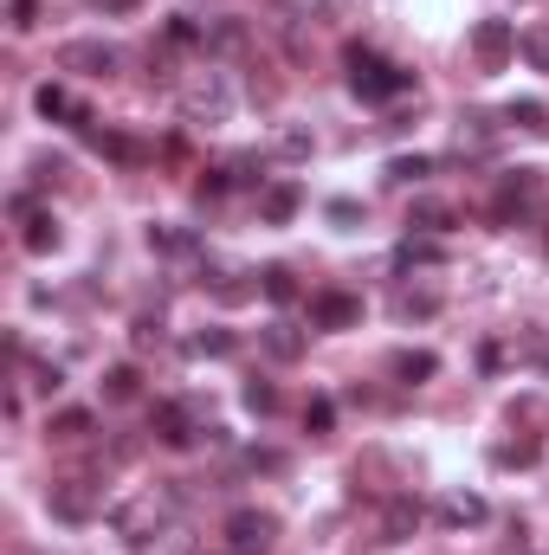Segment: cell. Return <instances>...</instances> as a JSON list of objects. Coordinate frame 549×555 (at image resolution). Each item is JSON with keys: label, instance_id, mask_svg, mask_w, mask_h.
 <instances>
[{"label": "cell", "instance_id": "obj_27", "mask_svg": "<svg viewBox=\"0 0 549 555\" xmlns=\"http://www.w3.org/2000/svg\"><path fill=\"white\" fill-rule=\"evenodd\" d=\"M227 181L233 188H266V155H233L227 162Z\"/></svg>", "mask_w": 549, "mask_h": 555}, {"label": "cell", "instance_id": "obj_3", "mask_svg": "<svg viewBox=\"0 0 549 555\" xmlns=\"http://www.w3.org/2000/svg\"><path fill=\"white\" fill-rule=\"evenodd\" d=\"M175 524V491H137V498H124V504H111V530L124 537V543H149V537H162Z\"/></svg>", "mask_w": 549, "mask_h": 555}, {"label": "cell", "instance_id": "obj_30", "mask_svg": "<svg viewBox=\"0 0 549 555\" xmlns=\"http://www.w3.org/2000/svg\"><path fill=\"white\" fill-rule=\"evenodd\" d=\"M259 291H266L272 304H291V297H297V278L284 272V266H266V272H259Z\"/></svg>", "mask_w": 549, "mask_h": 555}, {"label": "cell", "instance_id": "obj_35", "mask_svg": "<svg viewBox=\"0 0 549 555\" xmlns=\"http://www.w3.org/2000/svg\"><path fill=\"white\" fill-rule=\"evenodd\" d=\"M188 349H194V356H227V349H233V336H227V330H201Z\"/></svg>", "mask_w": 549, "mask_h": 555}, {"label": "cell", "instance_id": "obj_1", "mask_svg": "<svg viewBox=\"0 0 549 555\" xmlns=\"http://www.w3.org/2000/svg\"><path fill=\"white\" fill-rule=\"evenodd\" d=\"M233 104H240V91H233V72L227 65H194L181 85H175V111H181V124H194V130H220V124H233Z\"/></svg>", "mask_w": 549, "mask_h": 555}, {"label": "cell", "instance_id": "obj_28", "mask_svg": "<svg viewBox=\"0 0 549 555\" xmlns=\"http://www.w3.org/2000/svg\"><path fill=\"white\" fill-rule=\"evenodd\" d=\"M426 175H433V155H395V162H388V181H395V188L426 181Z\"/></svg>", "mask_w": 549, "mask_h": 555}, {"label": "cell", "instance_id": "obj_31", "mask_svg": "<svg viewBox=\"0 0 549 555\" xmlns=\"http://www.w3.org/2000/svg\"><path fill=\"white\" fill-rule=\"evenodd\" d=\"M395 310H401V317H433V310H439V297H433V291H401V297H395Z\"/></svg>", "mask_w": 549, "mask_h": 555}, {"label": "cell", "instance_id": "obj_16", "mask_svg": "<svg viewBox=\"0 0 549 555\" xmlns=\"http://www.w3.org/2000/svg\"><path fill=\"white\" fill-rule=\"evenodd\" d=\"M420 498H388V511H382V543H408L413 530H420Z\"/></svg>", "mask_w": 549, "mask_h": 555}, {"label": "cell", "instance_id": "obj_11", "mask_svg": "<svg viewBox=\"0 0 549 555\" xmlns=\"http://www.w3.org/2000/svg\"><path fill=\"white\" fill-rule=\"evenodd\" d=\"M33 111L46 117V124H72V130H91V111L65 91V85H39L33 91Z\"/></svg>", "mask_w": 549, "mask_h": 555}, {"label": "cell", "instance_id": "obj_23", "mask_svg": "<svg viewBox=\"0 0 549 555\" xmlns=\"http://www.w3.org/2000/svg\"><path fill=\"white\" fill-rule=\"evenodd\" d=\"M491 142H498V124L491 117H459V155H491Z\"/></svg>", "mask_w": 549, "mask_h": 555}, {"label": "cell", "instance_id": "obj_21", "mask_svg": "<svg viewBox=\"0 0 549 555\" xmlns=\"http://www.w3.org/2000/svg\"><path fill=\"white\" fill-rule=\"evenodd\" d=\"M259 343L272 349L278 362H297V356H304V330H297V323H284V317H278V323H266V330H259Z\"/></svg>", "mask_w": 549, "mask_h": 555}, {"label": "cell", "instance_id": "obj_13", "mask_svg": "<svg viewBox=\"0 0 549 555\" xmlns=\"http://www.w3.org/2000/svg\"><path fill=\"white\" fill-rule=\"evenodd\" d=\"M149 246L162 259H175V266H194L201 259V233H188V227H149Z\"/></svg>", "mask_w": 549, "mask_h": 555}, {"label": "cell", "instance_id": "obj_7", "mask_svg": "<svg viewBox=\"0 0 549 555\" xmlns=\"http://www.w3.org/2000/svg\"><path fill=\"white\" fill-rule=\"evenodd\" d=\"M272 543H278V517H272V511L246 504V511H233V517H227V550H233V555H266Z\"/></svg>", "mask_w": 549, "mask_h": 555}, {"label": "cell", "instance_id": "obj_38", "mask_svg": "<svg viewBox=\"0 0 549 555\" xmlns=\"http://www.w3.org/2000/svg\"><path fill=\"white\" fill-rule=\"evenodd\" d=\"M227 188H233V181H227V168H207V175H201V201H220Z\"/></svg>", "mask_w": 549, "mask_h": 555}, {"label": "cell", "instance_id": "obj_22", "mask_svg": "<svg viewBox=\"0 0 549 555\" xmlns=\"http://www.w3.org/2000/svg\"><path fill=\"white\" fill-rule=\"evenodd\" d=\"M20 227H26V233H20V246H26V253H39V259H46V253H59V220H52V214H26Z\"/></svg>", "mask_w": 549, "mask_h": 555}, {"label": "cell", "instance_id": "obj_32", "mask_svg": "<svg viewBox=\"0 0 549 555\" xmlns=\"http://www.w3.org/2000/svg\"><path fill=\"white\" fill-rule=\"evenodd\" d=\"M433 259H439V246H433V240H408V246L395 253V266H433Z\"/></svg>", "mask_w": 549, "mask_h": 555}, {"label": "cell", "instance_id": "obj_42", "mask_svg": "<svg viewBox=\"0 0 549 555\" xmlns=\"http://www.w3.org/2000/svg\"><path fill=\"white\" fill-rule=\"evenodd\" d=\"M91 7H98V13H130L137 0H91Z\"/></svg>", "mask_w": 549, "mask_h": 555}, {"label": "cell", "instance_id": "obj_20", "mask_svg": "<svg viewBox=\"0 0 549 555\" xmlns=\"http://www.w3.org/2000/svg\"><path fill=\"white\" fill-rule=\"evenodd\" d=\"M452 220H459V214H452L446 201H413L408 207V227L413 233H426V240H433V233H452Z\"/></svg>", "mask_w": 549, "mask_h": 555}, {"label": "cell", "instance_id": "obj_40", "mask_svg": "<svg viewBox=\"0 0 549 555\" xmlns=\"http://www.w3.org/2000/svg\"><path fill=\"white\" fill-rule=\"evenodd\" d=\"M149 343H162V323L155 317H137V349H149Z\"/></svg>", "mask_w": 549, "mask_h": 555}, {"label": "cell", "instance_id": "obj_14", "mask_svg": "<svg viewBox=\"0 0 549 555\" xmlns=\"http://www.w3.org/2000/svg\"><path fill=\"white\" fill-rule=\"evenodd\" d=\"M491 517V504L478 498V491H446L439 498V524H452V530H472V524H485Z\"/></svg>", "mask_w": 549, "mask_h": 555}, {"label": "cell", "instance_id": "obj_43", "mask_svg": "<svg viewBox=\"0 0 549 555\" xmlns=\"http://www.w3.org/2000/svg\"><path fill=\"white\" fill-rule=\"evenodd\" d=\"M544 369H549V356H544Z\"/></svg>", "mask_w": 549, "mask_h": 555}, {"label": "cell", "instance_id": "obj_41", "mask_svg": "<svg viewBox=\"0 0 549 555\" xmlns=\"http://www.w3.org/2000/svg\"><path fill=\"white\" fill-rule=\"evenodd\" d=\"M33 388L39 395H59V369H33Z\"/></svg>", "mask_w": 549, "mask_h": 555}, {"label": "cell", "instance_id": "obj_29", "mask_svg": "<svg viewBox=\"0 0 549 555\" xmlns=\"http://www.w3.org/2000/svg\"><path fill=\"white\" fill-rule=\"evenodd\" d=\"M46 433H52V439H85V433H91V414H85V408H65V414L46 420Z\"/></svg>", "mask_w": 549, "mask_h": 555}, {"label": "cell", "instance_id": "obj_18", "mask_svg": "<svg viewBox=\"0 0 549 555\" xmlns=\"http://www.w3.org/2000/svg\"><path fill=\"white\" fill-rule=\"evenodd\" d=\"M310 149H317V130H310V124H278L272 130L278 162H310Z\"/></svg>", "mask_w": 549, "mask_h": 555}, {"label": "cell", "instance_id": "obj_33", "mask_svg": "<svg viewBox=\"0 0 549 555\" xmlns=\"http://www.w3.org/2000/svg\"><path fill=\"white\" fill-rule=\"evenodd\" d=\"M246 408L253 414H278V388L272 382H246Z\"/></svg>", "mask_w": 549, "mask_h": 555}, {"label": "cell", "instance_id": "obj_6", "mask_svg": "<svg viewBox=\"0 0 549 555\" xmlns=\"http://www.w3.org/2000/svg\"><path fill=\"white\" fill-rule=\"evenodd\" d=\"M46 498H52V517H65V524H91V517L104 511V485L85 478V472H78V478H59Z\"/></svg>", "mask_w": 549, "mask_h": 555}, {"label": "cell", "instance_id": "obj_36", "mask_svg": "<svg viewBox=\"0 0 549 555\" xmlns=\"http://www.w3.org/2000/svg\"><path fill=\"white\" fill-rule=\"evenodd\" d=\"M491 459H498V465H537V439H518V446H498Z\"/></svg>", "mask_w": 549, "mask_h": 555}, {"label": "cell", "instance_id": "obj_15", "mask_svg": "<svg viewBox=\"0 0 549 555\" xmlns=\"http://www.w3.org/2000/svg\"><path fill=\"white\" fill-rule=\"evenodd\" d=\"M297 207H304L297 181H266V188H259V220H266V227H284Z\"/></svg>", "mask_w": 549, "mask_h": 555}, {"label": "cell", "instance_id": "obj_39", "mask_svg": "<svg viewBox=\"0 0 549 555\" xmlns=\"http://www.w3.org/2000/svg\"><path fill=\"white\" fill-rule=\"evenodd\" d=\"M39 26V7L33 0H13V33H33Z\"/></svg>", "mask_w": 549, "mask_h": 555}, {"label": "cell", "instance_id": "obj_26", "mask_svg": "<svg viewBox=\"0 0 549 555\" xmlns=\"http://www.w3.org/2000/svg\"><path fill=\"white\" fill-rule=\"evenodd\" d=\"M518 52L531 59V72H544V78H549V20H537V26H524Z\"/></svg>", "mask_w": 549, "mask_h": 555}, {"label": "cell", "instance_id": "obj_37", "mask_svg": "<svg viewBox=\"0 0 549 555\" xmlns=\"http://www.w3.org/2000/svg\"><path fill=\"white\" fill-rule=\"evenodd\" d=\"M98 149H104L111 162H142V149H137L130 137H98Z\"/></svg>", "mask_w": 549, "mask_h": 555}, {"label": "cell", "instance_id": "obj_10", "mask_svg": "<svg viewBox=\"0 0 549 555\" xmlns=\"http://www.w3.org/2000/svg\"><path fill=\"white\" fill-rule=\"evenodd\" d=\"M356 323H362V297H349V291L310 297V330H356Z\"/></svg>", "mask_w": 549, "mask_h": 555}, {"label": "cell", "instance_id": "obj_9", "mask_svg": "<svg viewBox=\"0 0 549 555\" xmlns=\"http://www.w3.org/2000/svg\"><path fill=\"white\" fill-rule=\"evenodd\" d=\"M246 46H253V33H246V20H240V13H220V20H207V33H201V52H207L214 65L246 59Z\"/></svg>", "mask_w": 549, "mask_h": 555}, {"label": "cell", "instance_id": "obj_8", "mask_svg": "<svg viewBox=\"0 0 549 555\" xmlns=\"http://www.w3.org/2000/svg\"><path fill=\"white\" fill-rule=\"evenodd\" d=\"M511 52H518L511 20H478V26H472V59H478V72H505Z\"/></svg>", "mask_w": 549, "mask_h": 555}, {"label": "cell", "instance_id": "obj_34", "mask_svg": "<svg viewBox=\"0 0 549 555\" xmlns=\"http://www.w3.org/2000/svg\"><path fill=\"white\" fill-rule=\"evenodd\" d=\"M304 426H310V433H330V426H336V408H330L323 395H317V401H304Z\"/></svg>", "mask_w": 549, "mask_h": 555}, {"label": "cell", "instance_id": "obj_24", "mask_svg": "<svg viewBox=\"0 0 549 555\" xmlns=\"http://www.w3.org/2000/svg\"><path fill=\"white\" fill-rule=\"evenodd\" d=\"M137 395H142L137 362H117V369H104V401H137Z\"/></svg>", "mask_w": 549, "mask_h": 555}, {"label": "cell", "instance_id": "obj_17", "mask_svg": "<svg viewBox=\"0 0 549 555\" xmlns=\"http://www.w3.org/2000/svg\"><path fill=\"white\" fill-rule=\"evenodd\" d=\"M388 375L408 382V388H420V382L439 375V356H426V349H395V356H388Z\"/></svg>", "mask_w": 549, "mask_h": 555}, {"label": "cell", "instance_id": "obj_25", "mask_svg": "<svg viewBox=\"0 0 549 555\" xmlns=\"http://www.w3.org/2000/svg\"><path fill=\"white\" fill-rule=\"evenodd\" d=\"M142 555H194V530L188 524H168L162 537H149V543H137Z\"/></svg>", "mask_w": 549, "mask_h": 555}, {"label": "cell", "instance_id": "obj_4", "mask_svg": "<svg viewBox=\"0 0 549 555\" xmlns=\"http://www.w3.org/2000/svg\"><path fill=\"white\" fill-rule=\"evenodd\" d=\"M149 433L162 439V446H175V452H188L201 433H220L214 420H201V408H188V401H162L155 414H149Z\"/></svg>", "mask_w": 549, "mask_h": 555}, {"label": "cell", "instance_id": "obj_2", "mask_svg": "<svg viewBox=\"0 0 549 555\" xmlns=\"http://www.w3.org/2000/svg\"><path fill=\"white\" fill-rule=\"evenodd\" d=\"M343 72H349V91H356L362 104H382V98L413 91V72L388 65V59H382V52H369V46H349V52H343Z\"/></svg>", "mask_w": 549, "mask_h": 555}, {"label": "cell", "instance_id": "obj_12", "mask_svg": "<svg viewBox=\"0 0 549 555\" xmlns=\"http://www.w3.org/2000/svg\"><path fill=\"white\" fill-rule=\"evenodd\" d=\"M266 26L278 33V46H284L291 59H304V52H310V33H304V13H297L291 0H272V7H266Z\"/></svg>", "mask_w": 549, "mask_h": 555}, {"label": "cell", "instance_id": "obj_19", "mask_svg": "<svg viewBox=\"0 0 549 555\" xmlns=\"http://www.w3.org/2000/svg\"><path fill=\"white\" fill-rule=\"evenodd\" d=\"M505 124L524 130V137H549V104H537V98H511V104H505Z\"/></svg>", "mask_w": 549, "mask_h": 555}, {"label": "cell", "instance_id": "obj_5", "mask_svg": "<svg viewBox=\"0 0 549 555\" xmlns=\"http://www.w3.org/2000/svg\"><path fill=\"white\" fill-rule=\"evenodd\" d=\"M59 72H78V78H117V72H124V52L104 46V39H65V46H59Z\"/></svg>", "mask_w": 549, "mask_h": 555}]
</instances>
